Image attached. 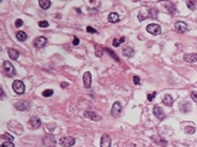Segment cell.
<instances>
[{"mask_svg":"<svg viewBox=\"0 0 197 147\" xmlns=\"http://www.w3.org/2000/svg\"><path fill=\"white\" fill-rule=\"evenodd\" d=\"M2 68H3V72H4L9 77H12V76L16 75L14 66H13V64L10 62V61H4V62H3V65H2Z\"/></svg>","mask_w":197,"mask_h":147,"instance_id":"cell-1","label":"cell"},{"mask_svg":"<svg viewBox=\"0 0 197 147\" xmlns=\"http://www.w3.org/2000/svg\"><path fill=\"white\" fill-rule=\"evenodd\" d=\"M13 89H14V92L16 93V94L22 95L25 92V86H24L22 81H20V80H15L14 82H13Z\"/></svg>","mask_w":197,"mask_h":147,"instance_id":"cell-2","label":"cell"},{"mask_svg":"<svg viewBox=\"0 0 197 147\" xmlns=\"http://www.w3.org/2000/svg\"><path fill=\"white\" fill-rule=\"evenodd\" d=\"M9 128H10L12 131H14L15 133H17V135H20V133H22V131H23V128H22V125L19 123V122H17V121H11L10 123H9Z\"/></svg>","mask_w":197,"mask_h":147,"instance_id":"cell-3","label":"cell"},{"mask_svg":"<svg viewBox=\"0 0 197 147\" xmlns=\"http://www.w3.org/2000/svg\"><path fill=\"white\" fill-rule=\"evenodd\" d=\"M147 31L150 34L154 35V36H157V35H159L161 33V27L160 25H158L156 23H151L147 27Z\"/></svg>","mask_w":197,"mask_h":147,"instance_id":"cell-4","label":"cell"},{"mask_svg":"<svg viewBox=\"0 0 197 147\" xmlns=\"http://www.w3.org/2000/svg\"><path fill=\"white\" fill-rule=\"evenodd\" d=\"M42 143L46 145V147H55L56 140L55 137L53 135H48L42 139Z\"/></svg>","mask_w":197,"mask_h":147,"instance_id":"cell-5","label":"cell"},{"mask_svg":"<svg viewBox=\"0 0 197 147\" xmlns=\"http://www.w3.org/2000/svg\"><path fill=\"white\" fill-rule=\"evenodd\" d=\"M59 143H60L62 146L64 147H72L73 145L75 144V138L73 137H62L59 140Z\"/></svg>","mask_w":197,"mask_h":147,"instance_id":"cell-6","label":"cell"},{"mask_svg":"<svg viewBox=\"0 0 197 147\" xmlns=\"http://www.w3.org/2000/svg\"><path fill=\"white\" fill-rule=\"evenodd\" d=\"M121 110H122V107H121V104L119 102H115L112 106V110H111V113L114 118H117V117L120 116Z\"/></svg>","mask_w":197,"mask_h":147,"instance_id":"cell-7","label":"cell"},{"mask_svg":"<svg viewBox=\"0 0 197 147\" xmlns=\"http://www.w3.org/2000/svg\"><path fill=\"white\" fill-rule=\"evenodd\" d=\"M84 118L89 119V120H93V121H100L101 120V117L99 115H97L95 111H92V110H88L83 113Z\"/></svg>","mask_w":197,"mask_h":147,"instance_id":"cell-8","label":"cell"},{"mask_svg":"<svg viewBox=\"0 0 197 147\" xmlns=\"http://www.w3.org/2000/svg\"><path fill=\"white\" fill-rule=\"evenodd\" d=\"M153 113H154V116L156 117L157 119H159V120H162V119L166 117V115H164V109L161 108L160 106H158V105L154 106Z\"/></svg>","mask_w":197,"mask_h":147,"instance_id":"cell-9","label":"cell"},{"mask_svg":"<svg viewBox=\"0 0 197 147\" xmlns=\"http://www.w3.org/2000/svg\"><path fill=\"white\" fill-rule=\"evenodd\" d=\"M82 80H83V85L85 88H90L92 84V74L90 72H87L83 74V77H82Z\"/></svg>","mask_w":197,"mask_h":147,"instance_id":"cell-10","label":"cell"},{"mask_svg":"<svg viewBox=\"0 0 197 147\" xmlns=\"http://www.w3.org/2000/svg\"><path fill=\"white\" fill-rule=\"evenodd\" d=\"M14 105L18 110H27L30 108V103L25 101H17L15 102Z\"/></svg>","mask_w":197,"mask_h":147,"instance_id":"cell-11","label":"cell"},{"mask_svg":"<svg viewBox=\"0 0 197 147\" xmlns=\"http://www.w3.org/2000/svg\"><path fill=\"white\" fill-rule=\"evenodd\" d=\"M29 125L34 129H37L41 126V121L39 120L38 117H32L31 120L29 121Z\"/></svg>","mask_w":197,"mask_h":147,"instance_id":"cell-12","label":"cell"},{"mask_svg":"<svg viewBox=\"0 0 197 147\" xmlns=\"http://www.w3.org/2000/svg\"><path fill=\"white\" fill-rule=\"evenodd\" d=\"M111 144H112V140H111V138L108 135H104L101 137L100 140L101 147H111Z\"/></svg>","mask_w":197,"mask_h":147,"instance_id":"cell-13","label":"cell"},{"mask_svg":"<svg viewBox=\"0 0 197 147\" xmlns=\"http://www.w3.org/2000/svg\"><path fill=\"white\" fill-rule=\"evenodd\" d=\"M175 29L178 32V33H185V32L188 31V25H187V23H185V22H183V21L176 22V24H175Z\"/></svg>","mask_w":197,"mask_h":147,"instance_id":"cell-14","label":"cell"},{"mask_svg":"<svg viewBox=\"0 0 197 147\" xmlns=\"http://www.w3.org/2000/svg\"><path fill=\"white\" fill-rule=\"evenodd\" d=\"M46 38H44V37H38L34 41V45L36 46L37 48H42L43 46H46Z\"/></svg>","mask_w":197,"mask_h":147,"instance_id":"cell-15","label":"cell"},{"mask_svg":"<svg viewBox=\"0 0 197 147\" xmlns=\"http://www.w3.org/2000/svg\"><path fill=\"white\" fill-rule=\"evenodd\" d=\"M152 140L156 143L157 145H159V146H161V147L167 146V141L164 140L162 137H160V136H154V137H152Z\"/></svg>","mask_w":197,"mask_h":147,"instance_id":"cell-16","label":"cell"},{"mask_svg":"<svg viewBox=\"0 0 197 147\" xmlns=\"http://www.w3.org/2000/svg\"><path fill=\"white\" fill-rule=\"evenodd\" d=\"M183 60L188 63H194L197 61V54H185Z\"/></svg>","mask_w":197,"mask_h":147,"instance_id":"cell-17","label":"cell"},{"mask_svg":"<svg viewBox=\"0 0 197 147\" xmlns=\"http://www.w3.org/2000/svg\"><path fill=\"white\" fill-rule=\"evenodd\" d=\"M7 53H9V56H10V58L12 60H17L18 57H19V52L17 49H14V48H9Z\"/></svg>","mask_w":197,"mask_h":147,"instance_id":"cell-18","label":"cell"},{"mask_svg":"<svg viewBox=\"0 0 197 147\" xmlns=\"http://www.w3.org/2000/svg\"><path fill=\"white\" fill-rule=\"evenodd\" d=\"M162 103L167 106H171L173 104V98L171 95H164V99H162Z\"/></svg>","mask_w":197,"mask_h":147,"instance_id":"cell-19","label":"cell"},{"mask_svg":"<svg viewBox=\"0 0 197 147\" xmlns=\"http://www.w3.org/2000/svg\"><path fill=\"white\" fill-rule=\"evenodd\" d=\"M39 6L41 7V9H43V10H48L49 7L51 6V4H52V2H51L50 0H39Z\"/></svg>","mask_w":197,"mask_h":147,"instance_id":"cell-20","label":"cell"},{"mask_svg":"<svg viewBox=\"0 0 197 147\" xmlns=\"http://www.w3.org/2000/svg\"><path fill=\"white\" fill-rule=\"evenodd\" d=\"M180 110L183 111V113H189V111L191 110V104L189 103V102H183V103L180 104Z\"/></svg>","mask_w":197,"mask_h":147,"instance_id":"cell-21","label":"cell"},{"mask_svg":"<svg viewBox=\"0 0 197 147\" xmlns=\"http://www.w3.org/2000/svg\"><path fill=\"white\" fill-rule=\"evenodd\" d=\"M108 19L109 21L112 22V23H116V22L119 21V16H118L117 13H111V14L109 15Z\"/></svg>","mask_w":197,"mask_h":147,"instance_id":"cell-22","label":"cell"},{"mask_svg":"<svg viewBox=\"0 0 197 147\" xmlns=\"http://www.w3.org/2000/svg\"><path fill=\"white\" fill-rule=\"evenodd\" d=\"M16 37L19 41H25L27 38H28V35L25 34L24 32H18V33L16 34Z\"/></svg>","mask_w":197,"mask_h":147,"instance_id":"cell-23","label":"cell"},{"mask_svg":"<svg viewBox=\"0 0 197 147\" xmlns=\"http://www.w3.org/2000/svg\"><path fill=\"white\" fill-rule=\"evenodd\" d=\"M134 49L132 47H125L123 49V55L127 56V57H133L134 56Z\"/></svg>","mask_w":197,"mask_h":147,"instance_id":"cell-24","label":"cell"},{"mask_svg":"<svg viewBox=\"0 0 197 147\" xmlns=\"http://www.w3.org/2000/svg\"><path fill=\"white\" fill-rule=\"evenodd\" d=\"M125 41V37H121L120 39H114L113 40V45L115 46V47H118V46L120 45L122 42Z\"/></svg>","mask_w":197,"mask_h":147,"instance_id":"cell-25","label":"cell"},{"mask_svg":"<svg viewBox=\"0 0 197 147\" xmlns=\"http://www.w3.org/2000/svg\"><path fill=\"white\" fill-rule=\"evenodd\" d=\"M1 139H2V140H7V141L12 142V141L14 140V137L11 136V135H9V133H3L2 137H1Z\"/></svg>","mask_w":197,"mask_h":147,"instance_id":"cell-26","label":"cell"},{"mask_svg":"<svg viewBox=\"0 0 197 147\" xmlns=\"http://www.w3.org/2000/svg\"><path fill=\"white\" fill-rule=\"evenodd\" d=\"M53 94H54L53 89H46V90H43V93H42V96L43 97H51Z\"/></svg>","mask_w":197,"mask_h":147,"instance_id":"cell-27","label":"cell"},{"mask_svg":"<svg viewBox=\"0 0 197 147\" xmlns=\"http://www.w3.org/2000/svg\"><path fill=\"white\" fill-rule=\"evenodd\" d=\"M38 25H39V27H41V29H46V27H49V22L46 21V20H42V21L38 22Z\"/></svg>","mask_w":197,"mask_h":147,"instance_id":"cell-28","label":"cell"},{"mask_svg":"<svg viewBox=\"0 0 197 147\" xmlns=\"http://www.w3.org/2000/svg\"><path fill=\"white\" fill-rule=\"evenodd\" d=\"M0 147H15L14 143L13 142H10V141H5L4 143H2V145Z\"/></svg>","mask_w":197,"mask_h":147,"instance_id":"cell-29","label":"cell"},{"mask_svg":"<svg viewBox=\"0 0 197 147\" xmlns=\"http://www.w3.org/2000/svg\"><path fill=\"white\" fill-rule=\"evenodd\" d=\"M106 51L108 52V53H109V55H111V56H112V57H113V58L115 59V60L117 61V62H118V61H119V58H118L117 56H116L115 54H114V52H113V51H111V49H108V48H106Z\"/></svg>","mask_w":197,"mask_h":147,"instance_id":"cell-30","label":"cell"},{"mask_svg":"<svg viewBox=\"0 0 197 147\" xmlns=\"http://www.w3.org/2000/svg\"><path fill=\"white\" fill-rule=\"evenodd\" d=\"M155 97H156V92H154V93H152V94H149L147 96V98H148V101H153L154 99H155Z\"/></svg>","mask_w":197,"mask_h":147,"instance_id":"cell-31","label":"cell"},{"mask_svg":"<svg viewBox=\"0 0 197 147\" xmlns=\"http://www.w3.org/2000/svg\"><path fill=\"white\" fill-rule=\"evenodd\" d=\"M185 133L192 135V133H195V127H192V126H188V127H185Z\"/></svg>","mask_w":197,"mask_h":147,"instance_id":"cell-32","label":"cell"},{"mask_svg":"<svg viewBox=\"0 0 197 147\" xmlns=\"http://www.w3.org/2000/svg\"><path fill=\"white\" fill-rule=\"evenodd\" d=\"M187 6L189 7V9H190V10H194L195 7H196V4H195L194 2H193V1H188L187 2Z\"/></svg>","mask_w":197,"mask_h":147,"instance_id":"cell-33","label":"cell"},{"mask_svg":"<svg viewBox=\"0 0 197 147\" xmlns=\"http://www.w3.org/2000/svg\"><path fill=\"white\" fill-rule=\"evenodd\" d=\"M46 127H48L49 131L53 133L54 130H55V128H56V124H48V125H46Z\"/></svg>","mask_w":197,"mask_h":147,"instance_id":"cell-34","label":"cell"},{"mask_svg":"<svg viewBox=\"0 0 197 147\" xmlns=\"http://www.w3.org/2000/svg\"><path fill=\"white\" fill-rule=\"evenodd\" d=\"M191 98L194 100V102H197V92H191Z\"/></svg>","mask_w":197,"mask_h":147,"instance_id":"cell-35","label":"cell"},{"mask_svg":"<svg viewBox=\"0 0 197 147\" xmlns=\"http://www.w3.org/2000/svg\"><path fill=\"white\" fill-rule=\"evenodd\" d=\"M133 81H134V83L136 85L140 84V78L138 77V76H134V77H133Z\"/></svg>","mask_w":197,"mask_h":147,"instance_id":"cell-36","label":"cell"},{"mask_svg":"<svg viewBox=\"0 0 197 147\" xmlns=\"http://www.w3.org/2000/svg\"><path fill=\"white\" fill-rule=\"evenodd\" d=\"M23 24V21H22L21 19H17L16 22H15V25H16V27H20Z\"/></svg>","mask_w":197,"mask_h":147,"instance_id":"cell-37","label":"cell"},{"mask_svg":"<svg viewBox=\"0 0 197 147\" xmlns=\"http://www.w3.org/2000/svg\"><path fill=\"white\" fill-rule=\"evenodd\" d=\"M87 32H88V33H97L96 29H93L92 27H87Z\"/></svg>","mask_w":197,"mask_h":147,"instance_id":"cell-38","label":"cell"},{"mask_svg":"<svg viewBox=\"0 0 197 147\" xmlns=\"http://www.w3.org/2000/svg\"><path fill=\"white\" fill-rule=\"evenodd\" d=\"M79 44V39L77 38V37H74V40H73V45L77 46Z\"/></svg>","mask_w":197,"mask_h":147,"instance_id":"cell-39","label":"cell"},{"mask_svg":"<svg viewBox=\"0 0 197 147\" xmlns=\"http://www.w3.org/2000/svg\"><path fill=\"white\" fill-rule=\"evenodd\" d=\"M67 85H69V84H67V83H65V82H62V83H61V87H62V88H65V87H67Z\"/></svg>","mask_w":197,"mask_h":147,"instance_id":"cell-40","label":"cell"},{"mask_svg":"<svg viewBox=\"0 0 197 147\" xmlns=\"http://www.w3.org/2000/svg\"><path fill=\"white\" fill-rule=\"evenodd\" d=\"M4 97V93H3V89L1 88V98H3Z\"/></svg>","mask_w":197,"mask_h":147,"instance_id":"cell-41","label":"cell"},{"mask_svg":"<svg viewBox=\"0 0 197 147\" xmlns=\"http://www.w3.org/2000/svg\"><path fill=\"white\" fill-rule=\"evenodd\" d=\"M196 85H197V84H196Z\"/></svg>","mask_w":197,"mask_h":147,"instance_id":"cell-42","label":"cell"}]
</instances>
